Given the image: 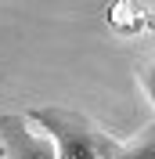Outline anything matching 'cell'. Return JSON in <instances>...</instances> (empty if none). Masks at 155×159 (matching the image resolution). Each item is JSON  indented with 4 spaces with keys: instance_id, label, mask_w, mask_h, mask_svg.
Returning <instances> with one entry per match:
<instances>
[{
    "instance_id": "1",
    "label": "cell",
    "mask_w": 155,
    "mask_h": 159,
    "mask_svg": "<svg viewBox=\"0 0 155 159\" xmlns=\"http://www.w3.org/2000/svg\"><path fill=\"white\" fill-rule=\"evenodd\" d=\"M25 116L43 134H51L58 159H112L123 148V141L112 138L105 127H97L87 112L65 109V105H33L25 109Z\"/></svg>"
},
{
    "instance_id": "2",
    "label": "cell",
    "mask_w": 155,
    "mask_h": 159,
    "mask_svg": "<svg viewBox=\"0 0 155 159\" xmlns=\"http://www.w3.org/2000/svg\"><path fill=\"white\" fill-rule=\"evenodd\" d=\"M0 145H4V159H58L51 134H33L25 112L0 116Z\"/></svg>"
},
{
    "instance_id": "3",
    "label": "cell",
    "mask_w": 155,
    "mask_h": 159,
    "mask_svg": "<svg viewBox=\"0 0 155 159\" xmlns=\"http://www.w3.org/2000/svg\"><path fill=\"white\" fill-rule=\"evenodd\" d=\"M112 159H155V119L137 134L134 141H126Z\"/></svg>"
},
{
    "instance_id": "4",
    "label": "cell",
    "mask_w": 155,
    "mask_h": 159,
    "mask_svg": "<svg viewBox=\"0 0 155 159\" xmlns=\"http://www.w3.org/2000/svg\"><path fill=\"white\" fill-rule=\"evenodd\" d=\"M141 87H144L148 101H152V109H155V58L141 65Z\"/></svg>"
}]
</instances>
